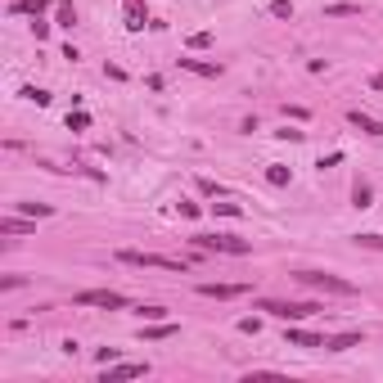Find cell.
I'll return each instance as SVG.
<instances>
[{
	"mask_svg": "<svg viewBox=\"0 0 383 383\" xmlns=\"http://www.w3.org/2000/svg\"><path fill=\"white\" fill-rule=\"evenodd\" d=\"M293 280L306 285V289H316V293H334V298H352V293H356L352 280H339V275H329V271H298Z\"/></svg>",
	"mask_w": 383,
	"mask_h": 383,
	"instance_id": "cell-1",
	"label": "cell"
},
{
	"mask_svg": "<svg viewBox=\"0 0 383 383\" xmlns=\"http://www.w3.org/2000/svg\"><path fill=\"white\" fill-rule=\"evenodd\" d=\"M257 311H266V316L293 325V320H306V316H316V311H325V306H320V302H280V298H262Z\"/></svg>",
	"mask_w": 383,
	"mask_h": 383,
	"instance_id": "cell-2",
	"label": "cell"
},
{
	"mask_svg": "<svg viewBox=\"0 0 383 383\" xmlns=\"http://www.w3.org/2000/svg\"><path fill=\"white\" fill-rule=\"evenodd\" d=\"M194 248H203V252H226V257H248L252 243L239 239V235H194Z\"/></svg>",
	"mask_w": 383,
	"mask_h": 383,
	"instance_id": "cell-3",
	"label": "cell"
},
{
	"mask_svg": "<svg viewBox=\"0 0 383 383\" xmlns=\"http://www.w3.org/2000/svg\"><path fill=\"white\" fill-rule=\"evenodd\" d=\"M118 262H122V266H140V271H144V266H163V271H181V275H185V262H176V257H158V252L122 248V252H118Z\"/></svg>",
	"mask_w": 383,
	"mask_h": 383,
	"instance_id": "cell-4",
	"label": "cell"
},
{
	"mask_svg": "<svg viewBox=\"0 0 383 383\" xmlns=\"http://www.w3.org/2000/svg\"><path fill=\"white\" fill-rule=\"evenodd\" d=\"M72 302H77V306H104V311H122V306H127V293H118V289H81Z\"/></svg>",
	"mask_w": 383,
	"mask_h": 383,
	"instance_id": "cell-5",
	"label": "cell"
},
{
	"mask_svg": "<svg viewBox=\"0 0 383 383\" xmlns=\"http://www.w3.org/2000/svg\"><path fill=\"white\" fill-rule=\"evenodd\" d=\"M144 374H149L144 361H113V365H104V383H113V379H144Z\"/></svg>",
	"mask_w": 383,
	"mask_h": 383,
	"instance_id": "cell-6",
	"label": "cell"
},
{
	"mask_svg": "<svg viewBox=\"0 0 383 383\" xmlns=\"http://www.w3.org/2000/svg\"><path fill=\"white\" fill-rule=\"evenodd\" d=\"M122 23H127V32H144V23H149L144 0H122Z\"/></svg>",
	"mask_w": 383,
	"mask_h": 383,
	"instance_id": "cell-7",
	"label": "cell"
},
{
	"mask_svg": "<svg viewBox=\"0 0 383 383\" xmlns=\"http://www.w3.org/2000/svg\"><path fill=\"white\" fill-rule=\"evenodd\" d=\"M347 122L356 127V131H365V135H374V140H383V122H379V118H370V113L347 109Z\"/></svg>",
	"mask_w": 383,
	"mask_h": 383,
	"instance_id": "cell-8",
	"label": "cell"
},
{
	"mask_svg": "<svg viewBox=\"0 0 383 383\" xmlns=\"http://www.w3.org/2000/svg\"><path fill=\"white\" fill-rule=\"evenodd\" d=\"M198 293H203V298H221V302H226V298H243V293H248V285H212V280H208V285H198Z\"/></svg>",
	"mask_w": 383,
	"mask_h": 383,
	"instance_id": "cell-9",
	"label": "cell"
},
{
	"mask_svg": "<svg viewBox=\"0 0 383 383\" xmlns=\"http://www.w3.org/2000/svg\"><path fill=\"white\" fill-rule=\"evenodd\" d=\"M365 334L361 329H347V334H334V339H325V352H347V347H361Z\"/></svg>",
	"mask_w": 383,
	"mask_h": 383,
	"instance_id": "cell-10",
	"label": "cell"
},
{
	"mask_svg": "<svg viewBox=\"0 0 383 383\" xmlns=\"http://www.w3.org/2000/svg\"><path fill=\"white\" fill-rule=\"evenodd\" d=\"M0 235H10V239H23V235H32V217H5L0 221Z\"/></svg>",
	"mask_w": 383,
	"mask_h": 383,
	"instance_id": "cell-11",
	"label": "cell"
},
{
	"mask_svg": "<svg viewBox=\"0 0 383 383\" xmlns=\"http://www.w3.org/2000/svg\"><path fill=\"white\" fill-rule=\"evenodd\" d=\"M176 64L185 68V72H194V77H221L226 72L221 64H208V59H176Z\"/></svg>",
	"mask_w": 383,
	"mask_h": 383,
	"instance_id": "cell-12",
	"label": "cell"
},
{
	"mask_svg": "<svg viewBox=\"0 0 383 383\" xmlns=\"http://www.w3.org/2000/svg\"><path fill=\"white\" fill-rule=\"evenodd\" d=\"M285 339H289V347H325V339L311 334V329H289Z\"/></svg>",
	"mask_w": 383,
	"mask_h": 383,
	"instance_id": "cell-13",
	"label": "cell"
},
{
	"mask_svg": "<svg viewBox=\"0 0 383 383\" xmlns=\"http://www.w3.org/2000/svg\"><path fill=\"white\" fill-rule=\"evenodd\" d=\"M50 10V0H14L10 14H27V18H41V14Z\"/></svg>",
	"mask_w": 383,
	"mask_h": 383,
	"instance_id": "cell-14",
	"label": "cell"
},
{
	"mask_svg": "<svg viewBox=\"0 0 383 383\" xmlns=\"http://www.w3.org/2000/svg\"><path fill=\"white\" fill-rule=\"evenodd\" d=\"M289 181H293V172H289L285 163H271V167H266V185H275V189H285Z\"/></svg>",
	"mask_w": 383,
	"mask_h": 383,
	"instance_id": "cell-15",
	"label": "cell"
},
{
	"mask_svg": "<svg viewBox=\"0 0 383 383\" xmlns=\"http://www.w3.org/2000/svg\"><path fill=\"white\" fill-rule=\"evenodd\" d=\"M172 334H176V325H163V320H153V325H144V329H140V339H149V343L172 339Z\"/></svg>",
	"mask_w": 383,
	"mask_h": 383,
	"instance_id": "cell-16",
	"label": "cell"
},
{
	"mask_svg": "<svg viewBox=\"0 0 383 383\" xmlns=\"http://www.w3.org/2000/svg\"><path fill=\"white\" fill-rule=\"evenodd\" d=\"M55 23H59V27H77V10H72V0H59V5H55Z\"/></svg>",
	"mask_w": 383,
	"mask_h": 383,
	"instance_id": "cell-17",
	"label": "cell"
},
{
	"mask_svg": "<svg viewBox=\"0 0 383 383\" xmlns=\"http://www.w3.org/2000/svg\"><path fill=\"white\" fill-rule=\"evenodd\" d=\"M18 212H23V217H36V221H41V217H55V208H50V203H18Z\"/></svg>",
	"mask_w": 383,
	"mask_h": 383,
	"instance_id": "cell-18",
	"label": "cell"
},
{
	"mask_svg": "<svg viewBox=\"0 0 383 383\" xmlns=\"http://www.w3.org/2000/svg\"><path fill=\"white\" fill-rule=\"evenodd\" d=\"M325 14H329V18H356L361 5H325Z\"/></svg>",
	"mask_w": 383,
	"mask_h": 383,
	"instance_id": "cell-19",
	"label": "cell"
},
{
	"mask_svg": "<svg viewBox=\"0 0 383 383\" xmlns=\"http://www.w3.org/2000/svg\"><path fill=\"white\" fill-rule=\"evenodd\" d=\"M370 198H374V189L365 185V181H356V189H352V203H356V208H370Z\"/></svg>",
	"mask_w": 383,
	"mask_h": 383,
	"instance_id": "cell-20",
	"label": "cell"
},
{
	"mask_svg": "<svg viewBox=\"0 0 383 383\" xmlns=\"http://www.w3.org/2000/svg\"><path fill=\"white\" fill-rule=\"evenodd\" d=\"M23 99H32L36 109H45V104H50V90H41V86H27V90H23Z\"/></svg>",
	"mask_w": 383,
	"mask_h": 383,
	"instance_id": "cell-21",
	"label": "cell"
},
{
	"mask_svg": "<svg viewBox=\"0 0 383 383\" xmlns=\"http://www.w3.org/2000/svg\"><path fill=\"white\" fill-rule=\"evenodd\" d=\"M86 127H90V113H81V109L68 113V131H86Z\"/></svg>",
	"mask_w": 383,
	"mask_h": 383,
	"instance_id": "cell-22",
	"label": "cell"
},
{
	"mask_svg": "<svg viewBox=\"0 0 383 383\" xmlns=\"http://www.w3.org/2000/svg\"><path fill=\"white\" fill-rule=\"evenodd\" d=\"M212 212H217V217H243V208H239V203H230V198H226V203H212Z\"/></svg>",
	"mask_w": 383,
	"mask_h": 383,
	"instance_id": "cell-23",
	"label": "cell"
},
{
	"mask_svg": "<svg viewBox=\"0 0 383 383\" xmlns=\"http://www.w3.org/2000/svg\"><path fill=\"white\" fill-rule=\"evenodd\" d=\"M271 14L275 18H293V0H271Z\"/></svg>",
	"mask_w": 383,
	"mask_h": 383,
	"instance_id": "cell-24",
	"label": "cell"
},
{
	"mask_svg": "<svg viewBox=\"0 0 383 383\" xmlns=\"http://www.w3.org/2000/svg\"><path fill=\"white\" fill-rule=\"evenodd\" d=\"M356 243H361V248H374V252H383V235H356Z\"/></svg>",
	"mask_w": 383,
	"mask_h": 383,
	"instance_id": "cell-25",
	"label": "cell"
},
{
	"mask_svg": "<svg viewBox=\"0 0 383 383\" xmlns=\"http://www.w3.org/2000/svg\"><path fill=\"white\" fill-rule=\"evenodd\" d=\"M198 189H203V194H208V198H221V194H226V189H221L217 181H208V176H203V181H198Z\"/></svg>",
	"mask_w": 383,
	"mask_h": 383,
	"instance_id": "cell-26",
	"label": "cell"
},
{
	"mask_svg": "<svg viewBox=\"0 0 383 383\" xmlns=\"http://www.w3.org/2000/svg\"><path fill=\"white\" fill-rule=\"evenodd\" d=\"M208 45H212V32H194L189 36V50H208Z\"/></svg>",
	"mask_w": 383,
	"mask_h": 383,
	"instance_id": "cell-27",
	"label": "cell"
},
{
	"mask_svg": "<svg viewBox=\"0 0 383 383\" xmlns=\"http://www.w3.org/2000/svg\"><path fill=\"white\" fill-rule=\"evenodd\" d=\"M140 316H144V320H163L167 306H153V302H149V306H140Z\"/></svg>",
	"mask_w": 383,
	"mask_h": 383,
	"instance_id": "cell-28",
	"label": "cell"
},
{
	"mask_svg": "<svg viewBox=\"0 0 383 383\" xmlns=\"http://www.w3.org/2000/svg\"><path fill=\"white\" fill-rule=\"evenodd\" d=\"M23 285H27L23 275H5V280H0V289H5V293H10V289H23Z\"/></svg>",
	"mask_w": 383,
	"mask_h": 383,
	"instance_id": "cell-29",
	"label": "cell"
},
{
	"mask_svg": "<svg viewBox=\"0 0 383 383\" xmlns=\"http://www.w3.org/2000/svg\"><path fill=\"white\" fill-rule=\"evenodd\" d=\"M104 77H109V81H127V72H122L118 64H104Z\"/></svg>",
	"mask_w": 383,
	"mask_h": 383,
	"instance_id": "cell-30",
	"label": "cell"
},
{
	"mask_svg": "<svg viewBox=\"0 0 383 383\" xmlns=\"http://www.w3.org/2000/svg\"><path fill=\"white\" fill-rule=\"evenodd\" d=\"M118 361V347H99V365H113Z\"/></svg>",
	"mask_w": 383,
	"mask_h": 383,
	"instance_id": "cell-31",
	"label": "cell"
},
{
	"mask_svg": "<svg viewBox=\"0 0 383 383\" xmlns=\"http://www.w3.org/2000/svg\"><path fill=\"white\" fill-rule=\"evenodd\" d=\"M370 90H374V95H383V72H374V77H370Z\"/></svg>",
	"mask_w": 383,
	"mask_h": 383,
	"instance_id": "cell-32",
	"label": "cell"
}]
</instances>
